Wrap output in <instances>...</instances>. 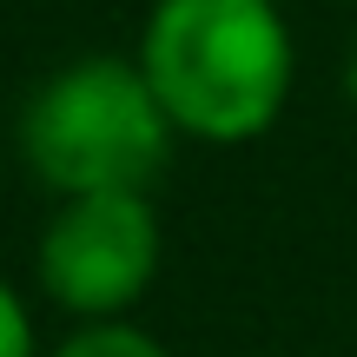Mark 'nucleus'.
<instances>
[{
    "mask_svg": "<svg viewBox=\"0 0 357 357\" xmlns=\"http://www.w3.org/2000/svg\"><path fill=\"white\" fill-rule=\"evenodd\" d=\"M172 113L139 60H73L26 100L20 153L60 199L146 192L172 159Z\"/></svg>",
    "mask_w": 357,
    "mask_h": 357,
    "instance_id": "obj_2",
    "label": "nucleus"
},
{
    "mask_svg": "<svg viewBox=\"0 0 357 357\" xmlns=\"http://www.w3.org/2000/svg\"><path fill=\"white\" fill-rule=\"evenodd\" d=\"M139 66L172 126L212 146L258 139L291 100V26L271 0H159Z\"/></svg>",
    "mask_w": 357,
    "mask_h": 357,
    "instance_id": "obj_1",
    "label": "nucleus"
},
{
    "mask_svg": "<svg viewBox=\"0 0 357 357\" xmlns=\"http://www.w3.org/2000/svg\"><path fill=\"white\" fill-rule=\"evenodd\" d=\"M53 357H172V351L159 344L153 331L126 324V318H86Z\"/></svg>",
    "mask_w": 357,
    "mask_h": 357,
    "instance_id": "obj_4",
    "label": "nucleus"
},
{
    "mask_svg": "<svg viewBox=\"0 0 357 357\" xmlns=\"http://www.w3.org/2000/svg\"><path fill=\"white\" fill-rule=\"evenodd\" d=\"M344 93L357 100V33H351V53H344Z\"/></svg>",
    "mask_w": 357,
    "mask_h": 357,
    "instance_id": "obj_6",
    "label": "nucleus"
},
{
    "mask_svg": "<svg viewBox=\"0 0 357 357\" xmlns=\"http://www.w3.org/2000/svg\"><path fill=\"white\" fill-rule=\"evenodd\" d=\"M159 271L146 192H73L40 231V284L73 318H119Z\"/></svg>",
    "mask_w": 357,
    "mask_h": 357,
    "instance_id": "obj_3",
    "label": "nucleus"
},
{
    "mask_svg": "<svg viewBox=\"0 0 357 357\" xmlns=\"http://www.w3.org/2000/svg\"><path fill=\"white\" fill-rule=\"evenodd\" d=\"M0 357H33V318L7 278H0Z\"/></svg>",
    "mask_w": 357,
    "mask_h": 357,
    "instance_id": "obj_5",
    "label": "nucleus"
}]
</instances>
